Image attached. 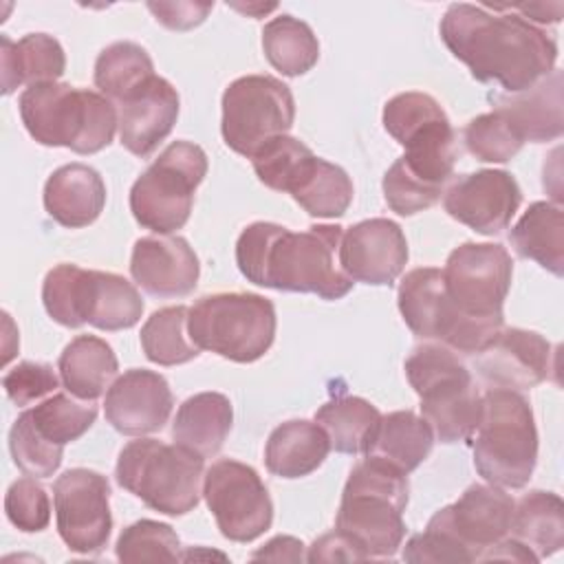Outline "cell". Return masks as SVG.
Instances as JSON below:
<instances>
[{"instance_id": "obj_1", "label": "cell", "mask_w": 564, "mask_h": 564, "mask_svg": "<svg viewBox=\"0 0 564 564\" xmlns=\"http://www.w3.org/2000/svg\"><path fill=\"white\" fill-rule=\"evenodd\" d=\"M438 31L474 79L500 84L507 93L527 90L555 68V37L505 4L454 2Z\"/></svg>"}, {"instance_id": "obj_2", "label": "cell", "mask_w": 564, "mask_h": 564, "mask_svg": "<svg viewBox=\"0 0 564 564\" xmlns=\"http://www.w3.org/2000/svg\"><path fill=\"white\" fill-rule=\"evenodd\" d=\"M341 229L311 225L306 231H291L278 223L258 220L238 236L236 264L258 286L339 300L352 289V280L339 267Z\"/></svg>"}, {"instance_id": "obj_3", "label": "cell", "mask_w": 564, "mask_h": 564, "mask_svg": "<svg viewBox=\"0 0 564 564\" xmlns=\"http://www.w3.org/2000/svg\"><path fill=\"white\" fill-rule=\"evenodd\" d=\"M408 474L390 463L366 456L344 485L335 529L348 538L366 560L392 557L405 538Z\"/></svg>"}, {"instance_id": "obj_4", "label": "cell", "mask_w": 564, "mask_h": 564, "mask_svg": "<svg viewBox=\"0 0 564 564\" xmlns=\"http://www.w3.org/2000/svg\"><path fill=\"white\" fill-rule=\"evenodd\" d=\"M18 106L26 132L37 143L77 154L104 150L119 128V112L108 97L64 82L26 86Z\"/></svg>"}, {"instance_id": "obj_5", "label": "cell", "mask_w": 564, "mask_h": 564, "mask_svg": "<svg viewBox=\"0 0 564 564\" xmlns=\"http://www.w3.org/2000/svg\"><path fill=\"white\" fill-rule=\"evenodd\" d=\"M474 467L485 482L520 489L538 463V430L529 401L516 390L489 388L471 434Z\"/></svg>"}, {"instance_id": "obj_6", "label": "cell", "mask_w": 564, "mask_h": 564, "mask_svg": "<svg viewBox=\"0 0 564 564\" xmlns=\"http://www.w3.org/2000/svg\"><path fill=\"white\" fill-rule=\"evenodd\" d=\"M405 377L421 399V416L441 443L469 441L480 416V394L452 348L421 344L405 359Z\"/></svg>"}, {"instance_id": "obj_7", "label": "cell", "mask_w": 564, "mask_h": 564, "mask_svg": "<svg viewBox=\"0 0 564 564\" xmlns=\"http://www.w3.org/2000/svg\"><path fill=\"white\" fill-rule=\"evenodd\" d=\"M203 456L174 443L137 438L123 445L117 458L115 478L121 489L165 516L192 511L200 496Z\"/></svg>"}, {"instance_id": "obj_8", "label": "cell", "mask_w": 564, "mask_h": 564, "mask_svg": "<svg viewBox=\"0 0 564 564\" xmlns=\"http://www.w3.org/2000/svg\"><path fill=\"white\" fill-rule=\"evenodd\" d=\"M386 132L405 148L397 161L425 187L441 192L454 174L458 159L456 132L441 108L427 93H401L383 106Z\"/></svg>"}, {"instance_id": "obj_9", "label": "cell", "mask_w": 564, "mask_h": 564, "mask_svg": "<svg viewBox=\"0 0 564 564\" xmlns=\"http://www.w3.org/2000/svg\"><path fill=\"white\" fill-rule=\"evenodd\" d=\"M275 306L258 293H214L194 302L187 330L200 350L236 364L260 359L275 339Z\"/></svg>"}, {"instance_id": "obj_10", "label": "cell", "mask_w": 564, "mask_h": 564, "mask_svg": "<svg viewBox=\"0 0 564 564\" xmlns=\"http://www.w3.org/2000/svg\"><path fill=\"white\" fill-rule=\"evenodd\" d=\"M207 174V154L192 141H172L132 183L130 212L154 234L181 229L192 212L196 187Z\"/></svg>"}, {"instance_id": "obj_11", "label": "cell", "mask_w": 564, "mask_h": 564, "mask_svg": "<svg viewBox=\"0 0 564 564\" xmlns=\"http://www.w3.org/2000/svg\"><path fill=\"white\" fill-rule=\"evenodd\" d=\"M399 311L408 328L427 341H438L460 355H476L505 328L498 322L465 317L449 300L443 271L419 267L403 275L399 284Z\"/></svg>"}, {"instance_id": "obj_12", "label": "cell", "mask_w": 564, "mask_h": 564, "mask_svg": "<svg viewBox=\"0 0 564 564\" xmlns=\"http://www.w3.org/2000/svg\"><path fill=\"white\" fill-rule=\"evenodd\" d=\"M293 119L295 99L291 88L273 75L238 77L223 93V139L247 159L273 137L286 134Z\"/></svg>"}, {"instance_id": "obj_13", "label": "cell", "mask_w": 564, "mask_h": 564, "mask_svg": "<svg viewBox=\"0 0 564 564\" xmlns=\"http://www.w3.org/2000/svg\"><path fill=\"white\" fill-rule=\"evenodd\" d=\"M443 271V284L456 308L478 322L505 324L502 304L511 286L513 260L498 242L456 247Z\"/></svg>"}, {"instance_id": "obj_14", "label": "cell", "mask_w": 564, "mask_h": 564, "mask_svg": "<svg viewBox=\"0 0 564 564\" xmlns=\"http://www.w3.org/2000/svg\"><path fill=\"white\" fill-rule=\"evenodd\" d=\"M203 498L231 542H251L273 522V502L258 471L240 460L220 458L203 476Z\"/></svg>"}, {"instance_id": "obj_15", "label": "cell", "mask_w": 564, "mask_h": 564, "mask_svg": "<svg viewBox=\"0 0 564 564\" xmlns=\"http://www.w3.org/2000/svg\"><path fill=\"white\" fill-rule=\"evenodd\" d=\"M57 533L73 553L97 555L106 549L110 516V482L104 474L75 467L53 482Z\"/></svg>"}, {"instance_id": "obj_16", "label": "cell", "mask_w": 564, "mask_h": 564, "mask_svg": "<svg viewBox=\"0 0 564 564\" xmlns=\"http://www.w3.org/2000/svg\"><path fill=\"white\" fill-rule=\"evenodd\" d=\"M516 500L496 485H469L460 498L438 509L427 529L452 540L467 562H482L487 551L509 538Z\"/></svg>"}, {"instance_id": "obj_17", "label": "cell", "mask_w": 564, "mask_h": 564, "mask_svg": "<svg viewBox=\"0 0 564 564\" xmlns=\"http://www.w3.org/2000/svg\"><path fill=\"white\" fill-rule=\"evenodd\" d=\"M522 203L518 181L505 170H478L456 178L443 196L445 212L482 236L509 227Z\"/></svg>"}, {"instance_id": "obj_18", "label": "cell", "mask_w": 564, "mask_h": 564, "mask_svg": "<svg viewBox=\"0 0 564 564\" xmlns=\"http://www.w3.org/2000/svg\"><path fill=\"white\" fill-rule=\"evenodd\" d=\"M408 262V240L388 218H370L348 227L339 242V267L352 282L390 286Z\"/></svg>"}, {"instance_id": "obj_19", "label": "cell", "mask_w": 564, "mask_h": 564, "mask_svg": "<svg viewBox=\"0 0 564 564\" xmlns=\"http://www.w3.org/2000/svg\"><path fill=\"white\" fill-rule=\"evenodd\" d=\"M174 397L163 375L145 368L126 370L106 392V421L126 436L159 432L172 412Z\"/></svg>"}, {"instance_id": "obj_20", "label": "cell", "mask_w": 564, "mask_h": 564, "mask_svg": "<svg viewBox=\"0 0 564 564\" xmlns=\"http://www.w3.org/2000/svg\"><path fill=\"white\" fill-rule=\"evenodd\" d=\"M551 344L535 330L502 328L491 344L476 352L478 375L507 390H529L551 372Z\"/></svg>"}, {"instance_id": "obj_21", "label": "cell", "mask_w": 564, "mask_h": 564, "mask_svg": "<svg viewBox=\"0 0 564 564\" xmlns=\"http://www.w3.org/2000/svg\"><path fill=\"white\" fill-rule=\"evenodd\" d=\"M130 275L152 297H183L196 289L200 264L185 238L159 234L134 242Z\"/></svg>"}, {"instance_id": "obj_22", "label": "cell", "mask_w": 564, "mask_h": 564, "mask_svg": "<svg viewBox=\"0 0 564 564\" xmlns=\"http://www.w3.org/2000/svg\"><path fill=\"white\" fill-rule=\"evenodd\" d=\"M176 88L154 75L145 86L119 104V141L139 159H148L172 132L178 119Z\"/></svg>"}, {"instance_id": "obj_23", "label": "cell", "mask_w": 564, "mask_h": 564, "mask_svg": "<svg viewBox=\"0 0 564 564\" xmlns=\"http://www.w3.org/2000/svg\"><path fill=\"white\" fill-rule=\"evenodd\" d=\"M46 214L68 229L88 227L106 205V185L99 172L86 163L57 167L44 183Z\"/></svg>"}, {"instance_id": "obj_24", "label": "cell", "mask_w": 564, "mask_h": 564, "mask_svg": "<svg viewBox=\"0 0 564 564\" xmlns=\"http://www.w3.org/2000/svg\"><path fill=\"white\" fill-rule=\"evenodd\" d=\"M502 112L518 134L527 141L542 143L562 137V70L553 68L546 77L520 93H507L496 99V108Z\"/></svg>"}, {"instance_id": "obj_25", "label": "cell", "mask_w": 564, "mask_h": 564, "mask_svg": "<svg viewBox=\"0 0 564 564\" xmlns=\"http://www.w3.org/2000/svg\"><path fill=\"white\" fill-rule=\"evenodd\" d=\"M2 64V95H11L18 86L57 82L66 70V55L62 44L46 33H29L13 42L9 35L0 37Z\"/></svg>"}, {"instance_id": "obj_26", "label": "cell", "mask_w": 564, "mask_h": 564, "mask_svg": "<svg viewBox=\"0 0 564 564\" xmlns=\"http://www.w3.org/2000/svg\"><path fill=\"white\" fill-rule=\"evenodd\" d=\"M231 423L234 410L225 394L198 392L178 405L172 423V438L189 452L212 458L225 445Z\"/></svg>"}, {"instance_id": "obj_27", "label": "cell", "mask_w": 564, "mask_h": 564, "mask_svg": "<svg viewBox=\"0 0 564 564\" xmlns=\"http://www.w3.org/2000/svg\"><path fill=\"white\" fill-rule=\"evenodd\" d=\"M328 452L330 441L315 421L293 419L269 434L264 465L273 476L302 478L313 474L326 460Z\"/></svg>"}, {"instance_id": "obj_28", "label": "cell", "mask_w": 564, "mask_h": 564, "mask_svg": "<svg viewBox=\"0 0 564 564\" xmlns=\"http://www.w3.org/2000/svg\"><path fill=\"white\" fill-rule=\"evenodd\" d=\"M59 379L68 394L95 401L112 386L119 361L110 344L95 335H77L57 359Z\"/></svg>"}, {"instance_id": "obj_29", "label": "cell", "mask_w": 564, "mask_h": 564, "mask_svg": "<svg viewBox=\"0 0 564 564\" xmlns=\"http://www.w3.org/2000/svg\"><path fill=\"white\" fill-rule=\"evenodd\" d=\"M434 434L423 416L412 410L381 414L366 456L381 458L403 474L414 471L432 452Z\"/></svg>"}, {"instance_id": "obj_30", "label": "cell", "mask_w": 564, "mask_h": 564, "mask_svg": "<svg viewBox=\"0 0 564 564\" xmlns=\"http://www.w3.org/2000/svg\"><path fill=\"white\" fill-rule=\"evenodd\" d=\"M509 242L520 258L538 262L553 275L564 271V214L549 200L531 203L511 227Z\"/></svg>"}, {"instance_id": "obj_31", "label": "cell", "mask_w": 564, "mask_h": 564, "mask_svg": "<svg viewBox=\"0 0 564 564\" xmlns=\"http://www.w3.org/2000/svg\"><path fill=\"white\" fill-rule=\"evenodd\" d=\"M511 538L524 544L535 560L557 553L564 544V505L553 491H529L513 507Z\"/></svg>"}, {"instance_id": "obj_32", "label": "cell", "mask_w": 564, "mask_h": 564, "mask_svg": "<svg viewBox=\"0 0 564 564\" xmlns=\"http://www.w3.org/2000/svg\"><path fill=\"white\" fill-rule=\"evenodd\" d=\"M289 194L313 218H339L350 207L352 181L339 165L313 156Z\"/></svg>"}, {"instance_id": "obj_33", "label": "cell", "mask_w": 564, "mask_h": 564, "mask_svg": "<svg viewBox=\"0 0 564 564\" xmlns=\"http://www.w3.org/2000/svg\"><path fill=\"white\" fill-rule=\"evenodd\" d=\"M379 419L381 412L361 397H337L315 412V423L339 454H366Z\"/></svg>"}, {"instance_id": "obj_34", "label": "cell", "mask_w": 564, "mask_h": 564, "mask_svg": "<svg viewBox=\"0 0 564 564\" xmlns=\"http://www.w3.org/2000/svg\"><path fill=\"white\" fill-rule=\"evenodd\" d=\"M262 51L269 64L286 77L308 73L319 59V42L313 29L289 13L269 20L262 29Z\"/></svg>"}, {"instance_id": "obj_35", "label": "cell", "mask_w": 564, "mask_h": 564, "mask_svg": "<svg viewBox=\"0 0 564 564\" xmlns=\"http://www.w3.org/2000/svg\"><path fill=\"white\" fill-rule=\"evenodd\" d=\"M143 313V300L132 282L110 271H90L86 324L99 330L132 328Z\"/></svg>"}, {"instance_id": "obj_36", "label": "cell", "mask_w": 564, "mask_h": 564, "mask_svg": "<svg viewBox=\"0 0 564 564\" xmlns=\"http://www.w3.org/2000/svg\"><path fill=\"white\" fill-rule=\"evenodd\" d=\"M154 77L148 51L134 42H112L95 62V86L110 101L121 104Z\"/></svg>"}, {"instance_id": "obj_37", "label": "cell", "mask_w": 564, "mask_h": 564, "mask_svg": "<svg viewBox=\"0 0 564 564\" xmlns=\"http://www.w3.org/2000/svg\"><path fill=\"white\" fill-rule=\"evenodd\" d=\"M189 308L183 304L154 311L141 326V348L152 364L178 366L198 357L200 348L187 330Z\"/></svg>"}, {"instance_id": "obj_38", "label": "cell", "mask_w": 564, "mask_h": 564, "mask_svg": "<svg viewBox=\"0 0 564 564\" xmlns=\"http://www.w3.org/2000/svg\"><path fill=\"white\" fill-rule=\"evenodd\" d=\"M24 412L37 434L57 447L84 436L97 419V405L93 401H84L66 392H57Z\"/></svg>"}, {"instance_id": "obj_39", "label": "cell", "mask_w": 564, "mask_h": 564, "mask_svg": "<svg viewBox=\"0 0 564 564\" xmlns=\"http://www.w3.org/2000/svg\"><path fill=\"white\" fill-rule=\"evenodd\" d=\"M88 289L90 269L68 262L53 267L42 284V302L48 317L66 328H79L86 324Z\"/></svg>"}, {"instance_id": "obj_40", "label": "cell", "mask_w": 564, "mask_h": 564, "mask_svg": "<svg viewBox=\"0 0 564 564\" xmlns=\"http://www.w3.org/2000/svg\"><path fill=\"white\" fill-rule=\"evenodd\" d=\"M313 150L295 137L280 134L267 141L253 156V172L267 187L289 192L302 167L313 159Z\"/></svg>"}, {"instance_id": "obj_41", "label": "cell", "mask_w": 564, "mask_h": 564, "mask_svg": "<svg viewBox=\"0 0 564 564\" xmlns=\"http://www.w3.org/2000/svg\"><path fill=\"white\" fill-rule=\"evenodd\" d=\"M463 141L467 152L482 163H507L524 145V139L498 110L474 117L463 130Z\"/></svg>"}, {"instance_id": "obj_42", "label": "cell", "mask_w": 564, "mask_h": 564, "mask_svg": "<svg viewBox=\"0 0 564 564\" xmlns=\"http://www.w3.org/2000/svg\"><path fill=\"white\" fill-rule=\"evenodd\" d=\"M181 542L176 531L156 520H137L126 527L115 544L121 562H176L181 560Z\"/></svg>"}, {"instance_id": "obj_43", "label": "cell", "mask_w": 564, "mask_h": 564, "mask_svg": "<svg viewBox=\"0 0 564 564\" xmlns=\"http://www.w3.org/2000/svg\"><path fill=\"white\" fill-rule=\"evenodd\" d=\"M9 452L15 467L24 476L33 478L53 476L59 469L64 456V447H57L37 434L26 412H22L9 430Z\"/></svg>"}, {"instance_id": "obj_44", "label": "cell", "mask_w": 564, "mask_h": 564, "mask_svg": "<svg viewBox=\"0 0 564 564\" xmlns=\"http://www.w3.org/2000/svg\"><path fill=\"white\" fill-rule=\"evenodd\" d=\"M4 513L9 522L24 533H37L46 529L51 520V502L46 489L35 482L33 476L18 478L7 489Z\"/></svg>"}, {"instance_id": "obj_45", "label": "cell", "mask_w": 564, "mask_h": 564, "mask_svg": "<svg viewBox=\"0 0 564 564\" xmlns=\"http://www.w3.org/2000/svg\"><path fill=\"white\" fill-rule=\"evenodd\" d=\"M57 386L59 379L55 377L53 368L37 361H22L2 377V388L15 405H29L35 399L53 392Z\"/></svg>"}, {"instance_id": "obj_46", "label": "cell", "mask_w": 564, "mask_h": 564, "mask_svg": "<svg viewBox=\"0 0 564 564\" xmlns=\"http://www.w3.org/2000/svg\"><path fill=\"white\" fill-rule=\"evenodd\" d=\"M148 9L163 26L172 31H189L205 22L209 11L214 9V2H148Z\"/></svg>"}, {"instance_id": "obj_47", "label": "cell", "mask_w": 564, "mask_h": 564, "mask_svg": "<svg viewBox=\"0 0 564 564\" xmlns=\"http://www.w3.org/2000/svg\"><path fill=\"white\" fill-rule=\"evenodd\" d=\"M308 562H366L364 553L337 529L317 538L306 555Z\"/></svg>"}, {"instance_id": "obj_48", "label": "cell", "mask_w": 564, "mask_h": 564, "mask_svg": "<svg viewBox=\"0 0 564 564\" xmlns=\"http://www.w3.org/2000/svg\"><path fill=\"white\" fill-rule=\"evenodd\" d=\"M302 542L291 535H278L269 540L262 549H258L251 560H273V562H302Z\"/></svg>"}, {"instance_id": "obj_49", "label": "cell", "mask_w": 564, "mask_h": 564, "mask_svg": "<svg viewBox=\"0 0 564 564\" xmlns=\"http://www.w3.org/2000/svg\"><path fill=\"white\" fill-rule=\"evenodd\" d=\"M509 11L518 13L520 18H524L527 22H538V24H555L562 20V11L564 4L562 2H553V4H544V2H522V4H505Z\"/></svg>"}]
</instances>
